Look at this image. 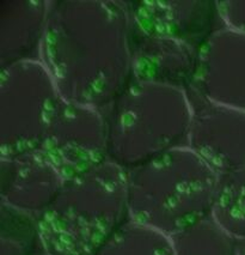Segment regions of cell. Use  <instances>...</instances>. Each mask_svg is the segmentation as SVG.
I'll use <instances>...</instances> for the list:
<instances>
[{
	"instance_id": "obj_16",
	"label": "cell",
	"mask_w": 245,
	"mask_h": 255,
	"mask_svg": "<svg viewBox=\"0 0 245 255\" xmlns=\"http://www.w3.org/2000/svg\"><path fill=\"white\" fill-rule=\"evenodd\" d=\"M236 251L237 255H245V237L244 239H238L236 243Z\"/></svg>"
},
{
	"instance_id": "obj_7",
	"label": "cell",
	"mask_w": 245,
	"mask_h": 255,
	"mask_svg": "<svg viewBox=\"0 0 245 255\" xmlns=\"http://www.w3.org/2000/svg\"><path fill=\"white\" fill-rule=\"evenodd\" d=\"M188 93L193 106L188 146L219 176L245 167V112Z\"/></svg>"
},
{
	"instance_id": "obj_5",
	"label": "cell",
	"mask_w": 245,
	"mask_h": 255,
	"mask_svg": "<svg viewBox=\"0 0 245 255\" xmlns=\"http://www.w3.org/2000/svg\"><path fill=\"white\" fill-rule=\"evenodd\" d=\"M0 71V157L40 151L63 101L57 85L40 59Z\"/></svg>"
},
{
	"instance_id": "obj_11",
	"label": "cell",
	"mask_w": 245,
	"mask_h": 255,
	"mask_svg": "<svg viewBox=\"0 0 245 255\" xmlns=\"http://www.w3.org/2000/svg\"><path fill=\"white\" fill-rule=\"evenodd\" d=\"M48 10L44 0L0 2V69L38 59Z\"/></svg>"
},
{
	"instance_id": "obj_8",
	"label": "cell",
	"mask_w": 245,
	"mask_h": 255,
	"mask_svg": "<svg viewBox=\"0 0 245 255\" xmlns=\"http://www.w3.org/2000/svg\"><path fill=\"white\" fill-rule=\"evenodd\" d=\"M129 8L134 34L170 38L197 49L223 26L217 1L144 0L129 4Z\"/></svg>"
},
{
	"instance_id": "obj_6",
	"label": "cell",
	"mask_w": 245,
	"mask_h": 255,
	"mask_svg": "<svg viewBox=\"0 0 245 255\" xmlns=\"http://www.w3.org/2000/svg\"><path fill=\"white\" fill-rule=\"evenodd\" d=\"M40 152L58 169L65 181L107 161L105 113L63 100Z\"/></svg>"
},
{
	"instance_id": "obj_3",
	"label": "cell",
	"mask_w": 245,
	"mask_h": 255,
	"mask_svg": "<svg viewBox=\"0 0 245 255\" xmlns=\"http://www.w3.org/2000/svg\"><path fill=\"white\" fill-rule=\"evenodd\" d=\"M128 217L172 237L211 215L219 175L179 146L127 170Z\"/></svg>"
},
{
	"instance_id": "obj_13",
	"label": "cell",
	"mask_w": 245,
	"mask_h": 255,
	"mask_svg": "<svg viewBox=\"0 0 245 255\" xmlns=\"http://www.w3.org/2000/svg\"><path fill=\"white\" fill-rule=\"evenodd\" d=\"M211 216L235 239H244L245 167L220 175Z\"/></svg>"
},
{
	"instance_id": "obj_12",
	"label": "cell",
	"mask_w": 245,
	"mask_h": 255,
	"mask_svg": "<svg viewBox=\"0 0 245 255\" xmlns=\"http://www.w3.org/2000/svg\"><path fill=\"white\" fill-rule=\"evenodd\" d=\"M170 239L175 255H237V239L211 215Z\"/></svg>"
},
{
	"instance_id": "obj_15",
	"label": "cell",
	"mask_w": 245,
	"mask_h": 255,
	"mask_svg": "<svg viewBox=\"0 0 245 255\" xmlns=\"http://www.w3.org/2000/svg\"><path fill=\"white\" fill-rule=\"evenodd\" d=\"M0 255H37L43 252L38 218L0 203Z\"/></svg>"
},
{
	"instance_id": "obj_2",
	"label": "cell",
	"mask_w": 245,
	"mask_h": 255,
	"mask_svg": "<svg viewBox=\"0 0 245 255\" xmlns=\"http://www.w3.org/2000/svg\"><path fill=\"white\" fill-rule=\"evenodd\" d=\"M127 170L107 159L64 182L38 218L49 255H96L128 221Z\"/></svg>"
},
{
	"instance_id": "obj_1",
	"label": "cell",
	"mask_w": 245,
	"mask_h": 255,
	"mask_svg": "<svg viewBox=\"0 0 245 255\" xmlns=\"http://www.w3.org/2000/svg\"><path fill=\"white\" fill-rule=\"evenodd\" d=\"M38 59L64 101L107 111L132 82L129 4L49 1Z\"/></svg>"
},
{
	"instance_id": "obj_4",
	"label": "cell",
	"mask_w": 245,
	"mask_h": 255,
	"mask_svg": "<svg viewBox=\"0 0 245 255\" xmlns=\"http://www.w3.org/2000/svg\"><path fill=\"white\" fill-rule=\"evenodd\" d=\"M104 113L108 159L126 170L188 144L193 106L187 88L132 81Z\"/></svg>"
},
{
	"instance_id": "obj_17",
	"label": "cell",
	"mask_w": 245,
	"mask_h": 255,
	"mask_svg": "<svg viewBox=\"0 0 245 255\" xmlns=\"http://www.w3.org/2000/svg\"><path fill=\"white\" fill-rule=\"evenodd\" d=\"M37 255H49V254H47V253H44V252H41V253H38Z\"/></svg>"
},
{
	"instance_id": "obj_14",
	"label": "cell",
	"mask_w": 245,
	"mask_h": 255,
	"mask_svg": "<svg viewBox=\"0 0 245 255\" xmlns=\"http://www.w3.org/2000/svg\"><path fill=\"white\" fill-rule=\"evenodd\" d=\"M96 255L175 254L169 236L128 219Z\"/></svg>"
},
{
	"instance_id": "obj_10",
	"label": "cell",
	"mask_w": 245,
	"mask_h": 255,
	"mask_svg": "<svg viewBox=\"0 0 245 255\" xmlns=\"http://www.w3.org/2000/svg\"><path fill=\"white\" fill-rule=\"evenodd\" d=\"M197 54L199 49L188 43L132 31V81L188 88Z\"/></svg>"
},
{
	"instance_id": "obj_9",
	"label": "cell",
	"mask_w": 245,
	"mask_h": 255,
	"mask_svg": "<svg viewBox=\"0 0 245 255\" xmlns=\"http://www.w3.org/2000/svg\"><path fill=\"white\" fill-rule=\"evenodd\" d=\"M64 177L40 151L0 157V203L40 218L64 186Z\"/></svg>"
}]
</instances>
